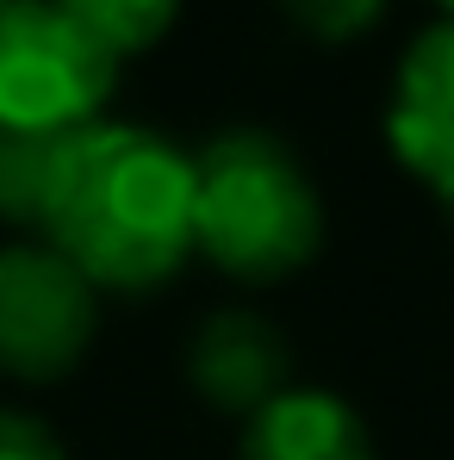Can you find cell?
Here are the masks:
<instances>
[{
  "label": "cell",
  "mask_w": 454,
  "mask_h": 460,
  "mask_svg": "<svg viewBox=\"0 0 454 460\" xmlns=\"http://www.w3.org/2000/svg\"><path fill=\"white\" fill-rule=\"evenodd\" d=\"M100 330V287L38 236L0 249V374L19 385L69 380Z\"/></svg>",
  "instance_id": "277c9868"
},
{
  "label": "cell",
  "mask_w": 454,
  "mask_h": 460,
  "mask_svg": "<svg viewBox=\"0 0 454 460\" xmlns=\"http://www.w3.org/2000/svg\"><path fill=\"white\" fill-rule=\"evenodd\" d=\"M430 6H442V19H454V0H430Z\"/></svg>",
  "instance_id": "7c38bea8"
},
{
  "label": "cell",
  "mask_w": 454,
  "mask_h": 460,
  "mask_svg": "<svg viewBox=\"0 0 454 460\" xmlns=\"http://www.w3.org/2000/svg\"><path fill=\"white\" fill-rule=\"evenodd\" d=\"M69 131H0V225L38 236Z\"/></svg>",
  "instance_id": "ba28073f"
},
{
  "label": "cell",
  "mask_w": 454,
  "mask_h": 460,
  "mask_svg": "<svg viewBox=\"0 0 454 460\" xmlns=\"http://www.w3.org/2000/svg\"><path fill=\"white\" fill-rule=\"evenodd\" d=\"M392 0H280V13L317 44H355L386 19Z\"/></svg>",
  "instance_id": "30bf717a"
},
{
  "label": "cell",
  "mask_w": 454,
  "mask_h": 460,
  "mask_svg": "<svg viewBox=\"0 0 454 460\" xmlns=\"http://www.w3.org/2000/svg\"><path fill=\"white\" fill-rule=\"evenodd\" d=\"M187 385L225 417H255L293 385V349L262 311H212L187 342Z\"/></svg>",
  "instance_id": "8992f818"
},
{
  "label": "cell",
  "mask_w": 454,
  "mask_h": 460,
  "mask_svg": "<svg viewBox=\"0 0 454 460\" xmlns=\"http://www.w3.org/2000/svg\"><path fill=\"white\" fill-rule=\"evenodd\" d=\"M236 460H379L368 417L330 385H287L274 404L243 417Z\"/></svg>",
  "instance_id": "52a82bcc"
},
{
  "label": "cell",
  "mask_w": 454,
  "mask_h": 460,
  "mask_svg": "<svg viewBox=\"0 0 454 460\" xmlns=\"http://www.w3.org/2000/svg\"><path fill=\"white\" fill-rule=\"evenodd\" d=\"M193 206V150L150 125L93 119L63 137L38 243L100 293H156L200 255Z\"/></svg>",
  "instance_id": "6da1fadb"
},
{
  "label": "cell",
  "mask_w": 454,
  "mask_h": 460,
  "mask_svg": "<svg viewBox=\"0 0 454 460\" xmlns=\"http://www.w3.org/2000/svg\"><path fill=\"white\" fill-rule=\"evenodd\" d=\"M57 6L76 19L100 50H112L119 63L144 57L150 44H162L174 31V19H181V0H57Z\"/></svg>",
  "instance_id": "9c48e42d"
},
{
  "label": "cell",
  "mask_w": 454,
  "mask_h": 460,
  "mask_svg": "<svg viewBox=\"0 0 454 460\" xmlns=\"http://www.w3.org/2000/svg\"><path fill=\"white\" fill-rule=\"evenodd\" d=\"M193 199L200 255L230 280H293L324 249V193L299 150L262 125L218 131L193 150Z\"/></svg>",
  "instance_id": "7a4b0ae2"
},
{
  "label": "cell",
  "mask_w": 454,
  "mask_h": 460,
  "mask_svg": "<svg viewBox=\"0 0 454 460\" xmlns=\"http://www.w3.org/2000/svg\"><path fill=\"white\" fill-rule=\"evenodd\" d=\"M119 57L57 0H0V131H76L106 112Z\"/></svg>",
  "instance_id": "3957f363"
},
{
  "label": "cell",
  "mask_w": 454,
  "mask_h": 460,
  "mask_svg": "<svg viewBox=\"0 0 454 460\" xmlns=\"http://www.w3.org/2000/svg\"><path fill=\"white\" fill-rule=\"evenodd\" d=\"M386 144L454 218V19H436L398 57L386 93Z\"/></svg>",
  "instance_id": "5b68a950"
},
{
  "label": "cell",
  "mask_w": 454,
  "mask_h": 460,
  "mask_svg": "<svg viewBox=\"0 0 454 460\" xmlns=\"http://www.w3.org/2000/svg\"><path fill=\"white\" fill-rule=\"evenodd\" d=\"M0 460H69V448L44 417L0 404Z\"/></svg>",
  "instance_id": "8fae6325"
}]
</instances>
